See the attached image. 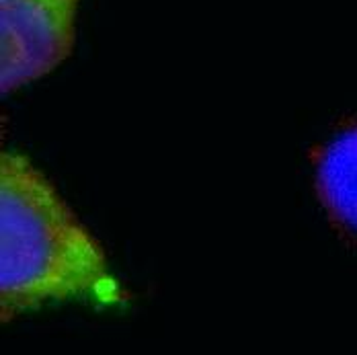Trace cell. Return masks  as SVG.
Segmentation results:
<instances>
[{
  "label": "cell",
  "mask_w": 357,
  "mask_h": 355,
  "mask_svg": "<svg viewBox=\"0 0 357 355\" xmlns=\"http://www.w3.org/2000/svg\"><path fill=\"white\" fill-rule=\"evenodd\" d=\"M80 0H0V89L13 93L60 66L74 47Z\"/></svg>",
  "instance_id": "2"
},
{
  "label": "cell",
  "mask_w": 357,
  "mask_h": 355,
  "mask_svg": "<svg viewBox=\"0 0 357 355\" xmlns=\"http://www.w3.org/2000/svg\"><path fill=\"white\" fill-rule=\"evenodd\" d=\"M119 304L123 289L89 228L17 152L0 158V308L10 319L50 302Z\"/></svg>",
  "instance_id": "1"
},
{
  "label": "cell",
  "mask_w": 357,
  "mask_h": 355,
  "mask_svg": "<svg viewBox=\"0 0 357 355\" xmlns=\"http://www.w3.org/2000/svg\"><path fill=\"white\" fill-rule=\"evenodd\" d=\"M314 185L324 212L357 247V126L339 132L322 148Z\"/></svg>",
  "instance_id": "3"
}]
</instances>
